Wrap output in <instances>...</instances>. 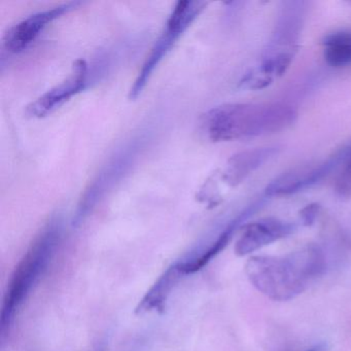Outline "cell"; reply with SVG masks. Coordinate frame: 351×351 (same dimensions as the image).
Listing matches in <instances>:
<instances>
[{"label": "cell", "instance_id": "obj_1", "mask_svg": "<svg viewBox=\"0 0 351 351\" xmlns=\"http://www.w3.org/2000/svg\"><path fill=\"white\" fill-rule=\"evenodd\" d=\"M250 283L263 295L277 302L289 301L306 291L324 273L326 260L316 246L287 256H256L246 263Z\"/></svg>", "mask_w": 351, "mask_h": 351}, {"label": "cell", "instance_id": "obj_2", "mask_svg": "<svg viewBox=\"0 0 351 351\" xmlns=\"http://www.w3.org/2000/svg\"><path fill=\"white\" fill-rule=\"evenodd\" d=\"M297 118L293 106L272 104H226L204 117L205 133L215 143L273 134L291 126Z\"/></svg>", "mask_w": 351, "mask_h": 351}, {"label": "cell", "instance_id": "obj_3", "mask_svg": "<svg viewBox=\"0 0 351 351\" xmlns=\"http://www.w3.org/2000/svg\"><path fill=\"white\" fill-rule=\"evenodd\" d=\"M207 3L204 1H178L168 18L161 36L154 45L147 60L143 63V69L129 92L130 100H135L141 96L147 87L149 79L160 63L172 50L174 45L182 38V34L192 25L193 22L202 13Z\"/></svg>", "mask_w": 351, "mask_h": 351}, {"label": "cell", "instance_id": "obj_4", "mask_svg": "<svg viewBox=\"0 0 351 351\" xmlns=\"http://www.w3.org/2000/svg\"><path fill=\"white\" fill-rule=\"evenodd\" d=\"M57 237H58L57 226H51L38 238V241L32 246V250L26 254L23 261L20 263L13 281H12L11 289H10L9 295L5 302V307L3 313V324H5L7 318L11 317L16 306L19 305L24 295H26L28 289L32 287V281L40 273L49 254L52 252Z\"/></svg>", "mask_w": 351, "mask_h": 351}, {"label": "cell", "instance_id": "obj_5", "mask_svg": "<svg viewBox=\"0 0 351 351\" xmlns=\"http://www.w3.org/2000/svg\"><path fill=\"white\" fill-rule=\"evenodd\" d=\"M348 156L349 149L344 147L322 161L306 164L289 170L267 186L266 195L269 197L289 196L311 188L330 176L332 170L348 159Z\"/></svg>", "mask_w": 351, "mask_h": 351}, {"label": "cell", "instance_id": "obj_6", "mask_svg": "<svg viewBox=\"0 0 351 351\" xmlns=\"http://www.w3.org/2000/svg\"><path fill=\"white\" fill-rule=\"evenodd\" d=\"M88 64L83 59L73 63V71L62 83L49 90L26 108L30 118L42 119L58 110L73 96L81 93L87 87Z\"/></svg>", "mask_w": 351, "mask_h": 351}, {"label": "cell", "instance_id": "obj_7", "mask_svg": "<svg viewBox=\"0 0 351 351\" xmlns=\"http://www.w3.org/2000/svg\"><path fill=\"white\" fill-rule=\"evenodd\" d=\"M81 3H69L46 11L38 12L16 25L12 26L3 38V46L5 50L12 54H20L36 42L40 34L55 20L62 17L65 14L75 9Z\"/></svg>", "mask_w": 351, "mask_h": 351}, {"label": "cell", "instance_id": "obj_8", "mask_svg": "<svg viewBox=\"0 0 351 351\" xmlns=\"http://www.w3.org/2000/svg\"><path fill=\"white\" fill-rule=\"evenodd\" d=\"M295 225L276 219L254 221L244 228L235 245V252L240 256H247L264 246L293 233Z\"/></svg>", "mask_w": 351, "mask_h": 351}, {"label": "cell", "instance_id": "obj_9", "mask_svg": "<svg viewBox=\"0 0 351 351\" xmlns=\"http://www.w3.org/2000/svg\"><path fill=\"white\" fill-rule=\"evenodd\" d=\"M135 149L137 147H127L124 153L119 154L116 157L112 158L106 168L102 170L101 173L98 174L97 178L94 180L93 184L86 191L84 199H82V203L80 205L81 215L87 211L90 207H93L98 199H100L102 195L106 194L108 189L114 186V182L122 178V174L128 170L130 164L134 161V156L136 155Z\"/></svg>", "mask_w": 351, "mask_h": 351}, {"label": "cell", "instance_id": "obj_10", "mask_svg": "<svg viewBox=\"0 0 351 351\" xmlns=\"http://www.w3.org/2000/svg\"><path fill=\"white\" fill-rule=\"evenodd\" d=\"M280 147H258L248 149L233 156L228 161L227 167L223 172V180L229 186H237L243 182L250 174L254 173L265 163L270 161L278 154Z\"/></svg>", "mask_w": 351, "mask_h": 351}, {"label": "cell", "instance_id": "obj_11", "mask_svg": "<svg viewBox=\"0 0 351 351\" xmlns=\"http://www.w3.org/2000/svg\"><path fill=\"white\" fill-rule=\"evenodd\" d=\"M324 54L326 63L332 67L341 69L351 65V32L342 30L326 36Z\"/></svg>", "mask_w": 351, "mask_h": 351}, {"label": "cell", "instance_id": "obj_12", "mask_svg": "<svg viewBox=\"0 0 351 351\" xmlns=\"http://www.w3.org/2000/svg\"><path fill=\"white\" fill-rule=\"evenodd\" d=\"M336 191L343 198H351V147L349 149L348 162L337 180Z\"/></svg>", "mask_w": 351, "mask_h": 351}, {"label": "cell", "instance_id": "obj_13", "mask_svg": "<svg viewBox=\"0 0 351 351\" xmlns=\"http://www.w3.org/2000/svg\"><path fill=\"white\" fill-rule=\"evenodd\" d=\"M318 210H319V205L311 204L306 206L301 213L304 223L305 225H311L314 219H315L316 215H317Z\"/></svg>", "mask_w": 351, "mask_h": 351}, {"label": "cell", "instance_id": "obj_14", "mask_svg": "<svg viewBox=\"0 0 351 351\" xmlns=\"http://www.w3.org/2000/svg\"><path fill=\"white\" fill-rule=\"evenodd\" d=\"M307 351H326V346L324 344L315 345L312 348L308 349Z\"/></svg>", "mask_w": 351, "mask_h": 351}]
</instances>
